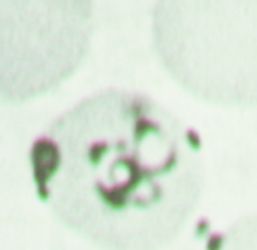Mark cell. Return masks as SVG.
Wrapping results in <instances>:
<instances>
[{
  "label": "cell",
  "instance_id": "6da1fadb",
  "mask_svg": "<svg viewBox=\"0 0 257 250\" xmlns=\"http://www.w3.org/2000/svg\"><path fill=\"white\" fill-rule=\"evenodd\" d=\"M42 199L109 250H157L181 230L199 169L173 116L142 94L107 90L58 118L32 152Z\"/></svg>",
  "mask_w": 257,
  "mask_h": 250
},
{
  "label": "cell",
  "instance_id": "7a4b0ae2",
  "mask_svg": "<svg viewBox=\"0 0 257 250\" xmlns=\"http://www.w3.org/2000/svg\"><path fill=\"white\" fill-rule=\"evenodd\" d=\"M153 37L162 64L185 89L239 103L238 48L249 63L250 47L257 63V0H157Z\"/></svg>",
  "mask_w": 257,
  "mask_h": 250
},
{
  "label": "cell",
  "instance_id": "3957f363",
  "mask_svg": "<svg viewBox=\"0 0 257 250\" xmlns=\"http://www.w3.org/2000/svg\"><path fill=\"white\" fill-rule=\"evenodd\" d=\"M93 32L91 0H1V93L23 102L79 68Z\"/></svg>",
  "mask_w": 257,
  "mask_h": 250
}]
</instances>
